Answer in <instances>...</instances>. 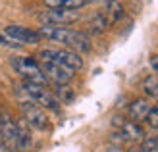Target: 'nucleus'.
<instances>
[{
	"label": "nucleus",
	"mask_w": 158,
	"mask_h": 152,
	"mask_svg": "<svg viewBox=\"0 0 158 152\" xmlns=\"http://www.w3.org/2000/svg\"><path fill=\"white\" fill-rule=\"evenodd\" d=\"M37 58L41 62H56L72 71L83 68V58L75 50H69V48H43L37 54Z\"/></svg>",
	"instance_id": "nucleus-3"
},
{
	"label": "nucleus",
	"mask_w": 158,
	"mask_h": 152,
	"mask_svg": "<svg viewBox=\"0 0 158 152\" xmlns=\"http://www.w3.org/2000/svg\"><path fill=\"white\" fill-rule=\"evenodd\" d=\"M89 2H91V0H66L64 8H66V10H79V8L87 6Z\"/></svg>",
	"instance_id": "nucleus-19"
},
{
	"label": "nucleus",
	"mask_w": 158,
	"mask_h": 152,
	"mask_svg": "<svg viewBox=\"0 0 158 152\" xmlns=\"http://www.w3.org/2000/svg\"><path fill=\"white\" fill-rule=\"evenodd\" d=\"M106 152H123L120 146H118V145H112V146H108V150Z\"/></svg>",
	"instance_id": "nucleus-22"
},
{
	"label": "nucleus",
	"mask_w": 158,
	"mask_h": 152,
	"mask_svg": "<svg viewBox=\"0 0 158 152\" xmlns=\"http://www.w3.org/2000/svg\"><path fill=\"white\" fill-rule=\"evenodd\" d=\"M143 89H145L147 94H152L154 97V92L158 89V75H148L145 79V83H143Z\"/></svg>",
	"instance_id": "nucleus-16"
},
{
	"label": "nucleus",
	"mask_w": 158,
	"mask_h": 152,
	"mask_svg": "<svg viewBox=\"0 0 158 152\" xmlns=\"http://www.w3.org/2000/svg\"><path fill=\"white\" fill-rule=\"evenodd\" d=\"M79 12L77 10H66V8H56V10H48L39 15V21L43 25H52V27H64L72 25V23L79 21Z\"/></svg>",
	"instance_id": "nucleus-5"
},
{
	"label": "nucleus",
	"mask_w": 158,
	"mask_h": 152,
	"mask_svg": "<svg viewBox=\"0 0 158 152\" xmlns=\"http://www.w3.org/2000/svg\"><path fill=\"white\" fill-rule=\"evenodd\" d=\"M151 68H152V71L158 75V54H154L152 58H151Z\"/></svg>",
	"instance_id": "nucleus-21"
},
{
	"label": "nucleus",
	"mask_w": 158,
	"mask_h": 152,
	"mask_svg": "<svg viewBox=\"0 0 158 152\" xmlns=\"http://www.w3.org/2000/svg\"><path fill=\"white\" fill-rule=\"evenodd\" d=\"M21 89L25 91V94L29 97L31 102H35L41 108H48V110H58L60 100L56 98V94L50 92L46 87L37 85V83H29V81H21Z\"/></svg>",
	"instance_id": "nucleus-4"
},
{
	"label": "nucleus",
	"mask_w": 158,
	"mask_h": 152,
	"mask_svg": "<svg viewBox=\"0 0 158 152\" xmlns=\"http://www.w3.org/2000/svg\"><path fill=\"white\" fill-rule=\"evenodd\" d=\"M12 68L15 69V73H19L23 77V81H29V83H37V85H43L46 87L48 79L43 73V68L35 58L31 56H15L12 58Z\"/></svg>",
	"instance_id": "nucleus-2"
},
{
	"label": "nucleus",
	"mask_w": 158,
	"mask_h": 152,
	"mask_svg": "<svg viewBox=\"0 0 158 152\" xmlns=\"http://www.w3.org/2000/svg\"><path fill=\"white\" fill-rule=\"evenodd\" d=\"M143 148L145 152H158V135H151L143 141Z\"/></svg>",
	"instance_id": "nucleus-17"
},
{
	"label": "nucleus",
	"mask_w": 158,
	"mask_h": 152,
	"mask_svg": "<svg viewBox=\"0 0 158 152\" xmlns=\"http://www.w3.org/2000/svg\"><path fill=\"white\" fill-rule=\"evenodd\" d=\"M41 68H43V73L46 75V79L56 85H68L73 77L72 69L60 66L56 62H41Z\"/></svg>",
	"instance_id": "nucleus-8"
},
{
	"label": "nucleus",
	"mask_w": 158,
	"mask_h": 152,
	"mask_svg": "<svg viewBox=\"0 0 158 152\" xmlns=\"http://www.w3.org/2000/svg\"><path fill=\"white\" fill-rule=\"evenodd\" d=\"M2 35H6L8 39H12L18 44H37L43 39L39 35V31H33L29 27H21V25H8Z\"/></svg>",
	"instance_id": "nucleus-7"
},
{
	"label": "nucleus",
	"mask_w": 158,
	"mask_h": 152,
	"mask_svg": "<svg viewBox=\"0 0 158 152\" xmlns=\"http://www.w3.org/2000/svg\"><path fill=\"white\" fill-rule=\"evenodd\" d=\"M108 25H110V23H108V19H106V15H104V14H97V15L91 19V23H89V27H91L89 31H91L93 35H100L102 31H106Z\"/></svg>",
	"instance_id": "nucleus-14"
},
{
	"label": "nucleus",
	"mask_w": 158,
	"mask_h": 152,
	"mask_svg": "<svg viewBox=\"0 0 158 152\" xmlns=\"http://www.w3.org/2000/svg\"><path fill=\"white\" fill-rule=\"evenodd\" d=\"M91 2H110V0H91Z\"/></svg>",
	"instance_id": "nucleus-25"
},
{
	"label": "nucleus",
	"mask_w": 158,
	"mask_h": 152,
	"mask_svg": "<svg viewBox=\"0 0 158 152\" xmlns=\"http://www.w3.org/2000/svg\"><path fill=\"white\" fill-rule=\"evenodd\" d=\"M0 150H6L4 148V142H2V133H0Z\"/></svg>",
	"instance_id": "nucleus-23"
},
{
	"label": "nucleus",
	"mask_w": 158,
	"mask_h": 152,
	"mask_svg": "<svg viewBox=\"0 0 158 152\" xmlns=\"http://www.w3.org/2000/svg\"><path fill=\"white\" fill-rule=\"evenodd\" d=\"M120 135L123 137V141H139L145 137V131L137 121H123L120 127Z\"/></svg>",
	"instance_id": "nucleus-12"
},
{
	"label": "nucleus",
	"mask_w": 158,
	"mask_h": 152,
	"mask_svg": "<svg viewBox=\"0 0 158 152\" xmlns=\"http://www.w3.org/2000/svg\"><path fill=\"white\" fill-rule=\"evenodd\" d=\"M104 15H106L108 23H116L118 19H122L123 18V6H122V2H118V0H110Z\"/></svg>",
	"instance_id": "nucleus-13"
},
{
	"label": "nucleus",
	"mask_w": 158,
	"mask_h": 152,
	"mask_svg": "<svg viewBox=\"0 0 158 152\" xmlns=\"http://www.w3.org/2000/svg\"><path fill=\"white\" fill-rule=\"evenodd\" d=\"M129 152H145L143 148H133V150H129Z\"/></svg>",
	"instance_id": "nucleus-24"
},
{
	"label": "nucleus",
	"mask_w": 158,
	"mask_h": 152,
	"mask_svg": "<svg viewBox=\"0 0 158 152\" xmlns=\"http://www.w3.org/2000/svg\"><path fill=\"white\" fill-rule=\"evenodd\" d=\"M15 127H18V139H19V152H27L33 145V137H31V129H29V123L25 119H19L15 121Z\"/></svg>",
	"instance_id": "nucleus-10"
},
{
	"label": "nucleus",
	"mask_w": 158,
	"mask_h": 152,
	"mask_svg": "<svg viewBox=\"0 0 158 152\" xmlns=\"http://www.w3.org/2000/svg\"><path fill=\"white\" fill-rule=\"evenodd\" d=\"M148 110H151V104H148L147 98L133 100L131 106H129V117H131V121H137L139 123V121H143V119H147Z\"/></svg>",
	"instance_id": "nucleus-11"
},
{
	"label": "nucleus",
	"mask_w": 158,
	"mask_h": 152,
	"mask_svg": "<svg viewBox=\"0 0 158 152\" xmlns=\"http://www.w3.org/2000/svg\"><path fill=\"white\" fill-rule=\"evenodd\" d=\"M39 35L48 39V41L60 43L68 46L69 50L79 52H89L91 50V39L81 31H73L68 27H52V25H41L39 27Z\"/></svg>",
	"instance_id": "nucleus-1"
},
{
	"label": "nucleus",
	"mask_w": 158,
	"mask_h": 152,
	"mask_svg": "<svg viewBox=\"0 0 158 152\" xmlns=\"http://www.w3.org/2000/svg\"><path fill=\"white\" fill-rule=\"evenodd\" d=\"M43 4L48 8V10H56V8H64L66 0H43Z\"/></svg>",
	"instance_id": "nucleus-20"
},
{
	"label": "nucleus",
	"mask_w": 158,
	"mask_h": 152,
	"mask_svg": "<svg viewBox=\"0 0 158 152\" xmlns=\"http://www.w3.org/2000/svg\"><path fill=\"white\" fill-rule=\"evenodd\" d=\"M23 108V114H25V121L29 123V127H35V129H46L48 125V117H46L44 110L37 104H25Z\"/></svg>",
	"instance_id": "nucleus-9"
},
{
	"label": "nucleus",
	"mask_w": 158,
	"mask_h": 152,
	"mask_svg": "<svg viewBox=\"0 0 158 152\" xmlns=\"http://www.w3.org/2000/svg\"><path fill=\"white\" fill-rule=\"evenodd\" d=\"M147 123L151 125L152 129H158V104L151 106V110H148V114H147Z\"/></svg>",
	"instance_id": "nucleus-18"
},
{
	"label": "nucleus",
	"mask_w": 158,
	"mask_h": 152,
	"mask_svg": "<svg viewBox=\"0 0 158 152\" xmlns=\"http://www.w3.org/2000/svg\"><path fill=\"white\" fill-rule=\"evenodd\" d=\"M56 98H58L60 102H68V100L73 98V91L69 89L68 85H58V89H56Z\"/></svg>",
	"instance_id": "nucleus-15"
},
{
	"label": "nucleus",
	"mask_w": 158,
	"mask_h": 152,
	"mask_svg": "<svg viewBox=\"0 0 158 152\" xmlns=\"http://www.w3.org/2000/svg\"><path fill=\"white\" fill-rule=\"evenodd\" d=\"M0 133H2L4 148L8 152H19L18 127H15V121L10 117V114H2V119H0Z\"/></svg>",
	"instance_id": "nucleus-6"
},
{
	"label": "nucleus",
	"mask_w": 158,
	"mask_h": 152,
	"mask_svg": "<svg viewBox=\"0 0 158 152\" xmlns=\"http://www.w3.org/2000/svg\"><path fill=\"white\" fill-rule=\"evenodd\" d=\"M154 97H156V98H158V89H156V92H154Z\"/></svg>",
	"instance_id": "nucleus-26"
}]
</instances>
